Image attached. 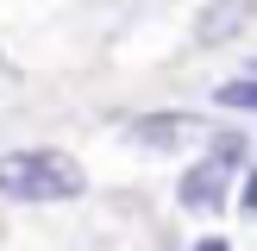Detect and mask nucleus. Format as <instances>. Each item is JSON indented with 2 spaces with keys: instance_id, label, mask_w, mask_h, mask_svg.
<instances>
[{
  "instance_id": "nucleus-5",
  "label": "nucleus",
  "mask_w": 257,
  "mask_h": 251,
  "mask_svg": "<svg viewBox=\"0 0 257 251\" xmlns=\"http://www.w3.org/2000/svg\"><path fill=\"white\" fill-rule=\"evenodd\" d=\"M213 107H226V113H257V69L220 82V88H213Z\"/></svg>"
},
{
  "instance_id": "nucleus-4",
  "label": "nucleus",
  "mask_w": 257,
  "mask_h": 251,
  "mask_svg": "<svg viewBox=\"0 0 257 251\" xmlns=\"http://www.w3.org/2000/svg\"><path fill=\"white\" fill-rule=\"evenodd\" d=\"M195 132H201L195 113H138V119H125V138L151 145V151H182Z\"/></svg>"
},
{
  "instance_id": "nucleus-8",
  "label": "nucleus",
  "mask_w": 257,
  "mask_h": 251,
  "mask_svg": "<svg viewBox=\"0 0 257 251\" xmlns=\"http://www.w3.org/2000/svg\"><path fill=\"white\" fill-rule=\"evenodd\" d=\"M188 251H232V245H226L220 232H207V238H195V245H188Z\"/></svg>"
},
{
  "instance_id": "nucleus-6",
  "label": "nucleus",
  "mask_w": 257,
  "mask_h": 251,
  "mask_svg": "<svg viewBox=\"0 0 257 251\" xmlns=\"http://www.w3.org/2000/svg\"><path fill=\"white\" fill-rule=\"evenodd\" d=\"M207 157H220L226 170L245 163V132H207Z\"/></svg>"
},
{
  "instance_id": "nucleus-1",
  "label": "nucleus",
  "mask_w": 257,
  "mask_h": 251,
  "mask_svg": "<svg viewBox=\"0 0 257 251\" xmlns=\"http://www.w3.org/2000/svg\"><path fill=\"white\" fill-rule=\"evenodd\" d=\"M88 188L82 163L57 145H19L0 151V195L7 201H75Z\"/></svg>"
},
{
  "instance_id": "nucleus-7",
  "label": "nucleus",
  "mask_w": 257,
  "mask_h": 251,
  "mask_svg": "<svg viewBox=\"0 0 257 251\" xmlns=\"http://www.w3.org/2000/svg\"><path fill=\"white\" fill-rule=\"evenodd\" d=\"M238 207H245V213H257V170H245V176H238Z\"/></svg>"
},
{
  "instance_id": "nucleus-2",
  "label": "nucleus",
  "mask_w": 257,
  "mask_h": 251,
  "mask_svg": "<svg viewBox=\"0 0 257 251\" xmlns=\"http://www.w3.org/2000/svg\"><path fill=\"white\" fill-rule=\"evenodd\" d=\"M232 176H238V170H226L220 157H201V163H188V170H182L176 201H182L188 213H220L226 195H232Z\"/></svg>"
},
{
  "instance_id": "nucleus-3",
  "label": "nucleus",
  "mask_w": 257,
  "mask_h": 251,
  "mask_svg": "<svg viewBox=\"0 0 257 251\" xmlns=\"http://www.w3.org/2000/svg\"><path fill=\"white\" fill-rule=\"evenodd\" d=\"M251 13H257V0H207V7L195 13V44H201V50L232 44V38L251 25Z\"/></svg>"
}]
</instances>
